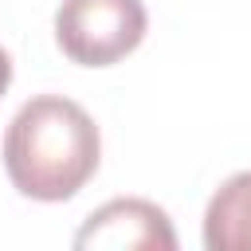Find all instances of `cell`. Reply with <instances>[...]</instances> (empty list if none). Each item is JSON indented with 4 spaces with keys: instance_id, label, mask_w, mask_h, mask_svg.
<instances>
[{
    "instance_id": "cell-1",
    "label": "cell",
    "mask_w": 251,
    "mask_h": 251,
    "mask_svg": "<svg viewBox=\"0 0 251 251\" xmlns=\"http://www.w3.org/2000/svg\"><path fill=\"white\" fill-rule=\"evenodd\" d=\"M98 157L102 137L94 118L63 94L24 102L4 133V169L31 200H71L94 176Z\"/></svg>"
},
{
    "instance_id": "cell-2",
    "label": "cell",
    "mask_w": 251,
    "mask_h": 251,
    "mask_svg": "<svg viewBox=\"0 0 251 251\" xmlns=\"http://www.w3.org/2000/svg\"><path fill=\"white\" fill-rule=\"evenodd\" d=\"M141 0H63L55 12V43L71 63L110 67L145 39Z\"/></svg>"
},
{
    "instance_id": "cell-3",
    "label": "cell",
    "mask_w": 251,
    "mask_h": 251,
    "mask_svg": "<svg viewBox=\"0 0 251 251\" xmlns=\"http://www.w3.org/2000/svg\"><path fill=\"white\" fill-rule=\"evenodd\" d=\"M75 247H145V251H173L176 231L165 216V208L122 196L90 212V220L78 227Z\"/></svg>"
},
{
    "instance_id": "cell-4",
    "label": "cell",
    "mask_w": 251,
    "mask_h": 251,
    "mask_svg": "<svg viewBox=\"0 0 251 251\" xmlns=\"http://www.w3.org/2000/svg\"><path fill=\"white\" fill-rule=\"evenodd\" d=\"M208 251H251V169L227 176L204 212Z\"/></svg>"
},
{
    "instance_id": "cell-5",
    "label": "cell",
    "mask_w": 251,
    "mask_h": 251,
    "mask_svg": "<svg viewBox=\"0 0 251 251\" xmlns=\"http://www.w3.org/2000/svg\"><path fill=\"white\" fill-rule=\"evenodd\" d=\"M8 82H12V59H8V51L0 47V94L8 90Z\"/></svg>"
}]
</instances>
